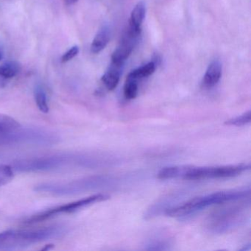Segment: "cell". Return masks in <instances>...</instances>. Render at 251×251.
I'll use <instances>...</instances> for the list:
<instances>
[{"instance_id": "6da1fadb", "label": "cell", "mask_w": 251, "mask_h": 251, "mask_svg": "<svg viewBox=\"0 0 251 251\" xmlns=\"http://www.w3.org/2000/svg\"><path fill=\"white\" fill-rule=\"evenodd\" d=\"M67 232V227L62 226H50L31 230H7L0 233V250L25 248L39 242L61 238Z\"/></svg>"}, {"instance_id": "7a4b0ae2", "label": "cell", "mask_w": 251, "mask_h": 251, "mask_svg": "<svg viewBox=\"0 0 251 251\" xmlns=\"http://www.w3.org/2000/svg\"><path fill=\"white\" fill-rule=\"evenodd\" d=\"M250 195V189H234L214 192L204 196L196 197L187 202L169 208L166 214L171 217H181L189 215L214 204H222L230 201H238Z\"/></svg>"}, {"instance_id": "3957f363", "label": "cell", "mask_w": 251, "mask_h": 251, "mask_svg": "<svg viewBox=\"0 0 251 251\" xmlns=\"http://www.w3.org/2000/svg\"><path fill=\"white\" fill-rule=\"evenodd\" d=\"M59 136L46 129L40 127H19L0 133V146L34 145L49 146L59 142Z\"/></svg>"}, {"instance_id": "277c9868", "label": "cell", "mask_w": 251, "mask_h": 251, "mask_svg": "<svg viewBox=\"0 0 251 251\" xmlns=\"http://www.w3.org/2000/svg\"><path fill=\"white\" fill-rule=\"evenodd\" d=\"M250 164L218 166V167H195L182 165L180 167V178L189 180H205V179L227 178L236 177L250 170Z\"/></svg>"}, {"instance_id": "5b68a950", "label": "cell", "mask_w": 251, "mask_h": 251, "mask_svg": "<svg viewBox=\"0 0 251 251\" xmlns=\"http://www.w3.org/2000/svg\"><path fill=\"white\" fill-rule=\"evenodd\" d=\"M109 198V195H105V194H97V195H92V196L79 200V201H74L70 203L64 204V205L51 208V209L46 210L43 212L32 216L31 217L27 219L25 223L26 224H33V223L45 221V220L52 218L55 216L60 215V214L76 212V211H80V210L97 203V202L107 201Z\"/></svg>"}, {"instance_id": "8992f818", "label": "cell", "mask_w": 251, "mask_h": 251, "mask_svg": "<svg viewBox=\"0 0 251 251\" xmlns=\"http://www.w3.org/2000/svg\"><path fill=\"white\" fill-rule=\"evenodd\" d=\"M139 36L132 34L130 32H127L126 36L123 38L120 45L116 48L111 56V62L115 64H123L125 61L128 58L133 51L135 44Z\"/></svg>"}, {"instance_id": "52a82bcc", "label": "cell", "mask_w": 251, "mask_h": 251, "mask_svg": "<svg viewBox=\"0 0 251 251\" xmlns=\"http://www.w3.org/2000/svg\"><path fill=\"white\" fill-rule=\"evenodd\" d=\"M123 64L111 62V66L105 74L102 75V81L108 90L113 91L116 89L120 80Z\"/></svg>"}, {"instance_id": "ba28073f", "label": "cell", "mask_w": 251, "mask_h": 251, "mask_svg": "<svg viewBox=\"0 0 251 251\" xmlns=\"http://www.w3.org/2000/svg\"><path fill=\"white\" fill-rule=\"evenodd\" d=\"M222 75V64L215 60L212 61L207 68L202 79V86L206 89H211L220 81Z\"/></svg>"}, {"instance_id": "9c48e42d", "label": "cell", "mask_w": 251, "mask_h": 251, "mask_svg": "<svg viewBox=\"0 0 251 251\" xmlns=\"http://www.w3.org/2000/svg\"><path fill=\"white\" fill-rule=\"evenodd\" d=\"M111 29L108 26H103L98 31L91 45V51L94 54H98L103 50L109 43L111 39Z\"/></svg>"}, {"instance_id": "30bf717a", "label": "cell", "mask_w": 251, "mask_h": 251, "mask_svg": "<svg viewBox=\"0 0 251 251\" xmlns=\"http://www.w3.org/2000/svg\"><path fill=\"white\" fill-rule=\"evenodd\" d=\"M145 14H146V3L144 1H140L136 4L130 14L129 28L137 33H141L142 31L141 26L145 20Z\"/></svg>"}, {"instance_id": "8fae6325", "label": "cell", "mask_w": 251, "mask_h": 251, "mask_svg": "<svg viewBox=\"0 0 251 251\" xmlns=\"http://www.w3.org/2000/svg\"><path fill=\"white\" fill-rule=\"evenodd\" d=\"M156 65L154 62H150L136 70H133L131 73H129L127 78L133 79V80H139L145 77H149L151 75L153 74L155 71Z\"/></svg>"}, {"instance_id": "7c38bea8", "label": "cell", "mask_w": 251, "mask_h": 251, "mask_svg": "<svg viewBox=\"0 0 251 251\" xmlns=\"http://www.w3.org/2000/svg\"><path fill=\"white\" fill-rule=\"evenodd\" d=\"M21 71V66L17 61H8L0 66V77L10 79L16 77Z\"/></svg>"}, {"instance_id": "4fadbf2b", "label": "cell", "mask_w": 251, "mask_h": 251, "mask_svg": "<svg viewBox=\"0 0 251 251\" xmlns=\"http://www.w3.org/2000/svg\"><path fill=\"white\" fill-rule=\"evenodd\" d=\"M34 98L38 108L42 112H49V104L46 92L42 86H37L34 89Z\"/></svg>"}, {"instance_id": "5bb4252c", "label": "cell", "mask_w": 251, "mask_h": 251, "mask_svg": "<svg viewBox=\"0 0 251 251\" xmlns=\"http://www.w3.org/2000/svg\"><path fill=\"white\" fill-rule=\"evenodd\" d=\"M20 126L15 119L5 114H0V133L9 131Z\"/></svg>"}, {"instance_id": "9a60e30c", "label": "cell", "mask_w": 251, "mask_h": 251, "mask_svg": "<svg viewBox=\"0 0 251 251\" xmlns=\"http://www.w3.org/2000/svg\"><path fill=\"white\" fill-rule=\"evenodd\" d=\"M139 86L138 80L127 78L124 86V95L126 99L133 100L137 97Z\"/></svg>"}, {"instance_id": "2e32d148", "label": "cell", "mask_w": 251, "mask_h": 251, "mask_svg": "<svg viewBox=\"0 0 251 251\" xmlns=\"http://www.w3.org/2000/svg\"><path fill=\"white\" fill-rule=\"evenodd\" d=\"M251 120V111H246L242 114V115L238 116L235 118L230 119L225 122L226 126H236V127H241V126H246L250 124Z\"/></svg>"}, {"instance_id": "e0dca14e", "label": "cell", "mask_w": 251, "mask_h": 251, "mask_svg": "<svg viewBox=\"0 0 251 251\" xmlns=\"http://www.w3.org/2000/svg\"><path fill=\"white\" fill-rule=\"evenodd\" d=\"M14 170L11 166L0 164V187L11 181L14 177Z\"/></svg>"}, {"instance_id": "ac0fdd59", "label": "cell", "mask_w": 251, "mask_h": 251, "mask_svg": "<svg viewBox=\"0 0 251 251\" xmlns=\"http://www.w3.org/2000/svg\"><path fill=\"white\" fill-rule=\"evenodd\" d=\"M79 51H80V49H79L78 47H73V48H70L67 52H66L63 55L62 58H61V61H62L63 63H66L71 61L75 57L78 55Z\"/></svg>"}, {"instance_id": "d6986e66", "label": "cell", "mask_w": 251, "mask_h": 251, "mask_svg": "<svg viewBox=\"0 0 251 251\" xmlns=\"http://www.w3.org/2000/svg\"><path fill=\"white\" fill-rule=\"evenodd\" d=\"M77 2H78V0H65V3L67 5H74Z\"/></svg>"}, {"instance_id": "ffe728a7", "label": "cell", "mask_w": 251, "mask_h": 251, "mask_svg": "<svg viewBox=\"0 0 251 251\" xmlns=\"http://www.w3.org/2000/svg\"><path fill=\"white\" fill-rule=\"evenodd\" d=\"M2 52H1V51H0V60L2 59Z\"/></svg>"}]
</instances>
